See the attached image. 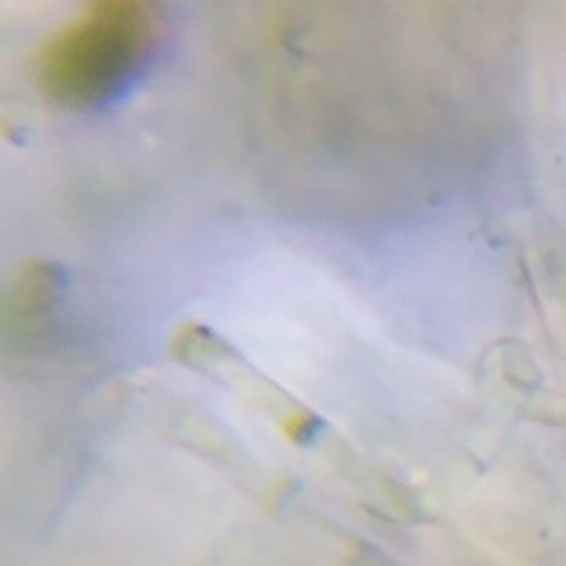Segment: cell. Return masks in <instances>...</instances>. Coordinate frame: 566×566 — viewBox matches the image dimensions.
<instances>
[{
    "label": "cell",
    "mask_w": 566,
    "mask_h": 566,
    "mask_svg": "<svg viewBox=\"0 0 566 566\" xmlns=\"http://www.w3.org/2000/svg\"><path fill=\"white\" fill-rule=\"evenodd\" d=\"M150 33V0H91L84 20L46 53V88L57 102L75 108L115 99L137 75Z\"/></svg>",
    "instance_id": "cell-1"
}]
</instances>
